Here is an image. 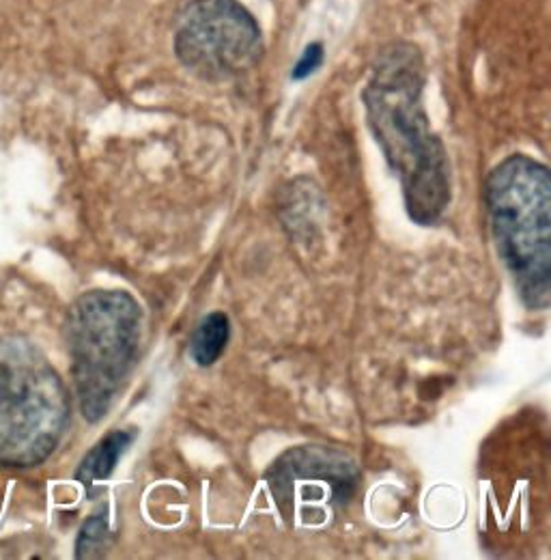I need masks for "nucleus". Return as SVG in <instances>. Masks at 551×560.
I'll use <instances>...</instances> for the list:
<instances>
[{"label": "nucleus", "mask_w": 551, "mask_h": 560, "mask_svg": "<svg viewBox=\"0 0 551 560\" xmlns=\"http://www.w3.org/2000/svg\"><path fill=\"white\" fill-rule=\"evenodd\" d=\"M422 93V55L413 44L397 42L377 55L362 102L371 132L401 182L408 215L429 226L448 210L453 179L446 147L431 130Z\"/></svg>", "instance_id": "obj_1"}, {"label": "nucleus", "mask_w": 551, "mask_h": 560, "mask_svg": "<svg viewBox=\"0 0 551 560\" xmlns=\"http://www.w3.org/2000/svg\"><path fill=\"white\" fill-rule=\"evenodd\" d=\"M484 210L495 250L530 311L551 304V175L539 160L513 153L484 179Z\"/></svg>", "instance_id": "obj_2"}, {"label": "nucleus", "mask_w": 551, "mask_h": 560, "mask_svg": "<svg viewBox=\"0 0 551 560\" xmlns=\"http://www.w3.org/2000/svg\"><path fill=\"white\" fill-rule=\"evenodd\" d=\"M66 337L80 412L99 422L137 366L142 308L121 289L86 291L69 308Z\"/></svg>", "instance_id": "obj_3"}, {"label": "nucleus", "mask_w": 551, "mask_h": 560, "mask_svg": "<svg viewBox=\"0 0 551 560\" xmlns=\"http://www.w3.org/2000/svg\"><path fill=\"white\" fill-rule=\"evenodd\" d=\"M68 424V390L48 358L24 339H0V466L44 464Z\"/></svg>", "instance_id": "obj_4"}, {"label": "nucleus", "mask_w": 551, "mask_h": 560, "mask_svg": "<svg viewBox=\"0 0 551 560\" xmlns=\"http://www.w3.org/2000/svg\"><path fill=\"white\" fill-rule=\"evenodd\" d=\"M355 459L337 446L304 444L284 451L266 472L276 511L291 528L326 526L360 488Z\"/></svg>", "instance_id": "obj_5"}, {"label": "nucleus", "mask_w": 551, "mask_h": 560, "mask_svg": "<svg viewBox=\"0 0 551 560\" xmlns=\"http://www.w3.org/2000/svg\"><path fill=\"white\" fill-rule=\"evenodd\" d=\"M175 55L197 78L226 82L261 61V26L237 0H192L175 31Z\"/></svg>", "instance_id": "obj_6"}, {"label": "nucleus", "mask_w": 551, "mask_h": 560, "mask_svg": "<svg viewBox=\"0 0 551 560\" xmlns=\"http://www.w3.org/2000/svg\"><path fill=\"white\" fill-rule=\"evenodd\" d=\"M134 438H137V431H128V429H117V431H110L108 435H104L84 455V459L75 472V479L86 490H91L93 483H97V481H106L115 472L119 459L132 446Z\"/></svg>", "instance_id": "obj_7"}, {"label": "nucleus", "mask_w": 551, "mask_h": 560, "mask_svg": "<svg viewBox=\"0 0 551 560\" xmlns=\"http://www.w3.org/2000/svg\"><path fill=\"white\" fill-rule=\"evenodd\" d=\"M231 339V322L224 313L215 311L206 315L192 339H190V355L199 366H211L220 360Z\"/></svg>", "instance_id": "obj_8"}, {"label": "nucleus", "mask_w": 551, "mask_h": 560, "mask_svg": "<svg viewBox=\"0 0 551 560\" xmlns=\"http://www.w3.org/2000/svg\"><path fill=\"white\" fill-rule=\"evenodd\" d=\"M108 546H110L108 515L95 513L80 528V535L75 541V557L78 559H97L108 550Z\"/></svg>", "instance_id": "obj_9"}, {"label": "nucleus", "mask_w": 551, "mask_h": 560, "mask_svg": "<svg viewBox=\"0 0 551 560\" xmlns=\"http://www.w3.org/2000/svg\"><path fill=\"white\" fill-rule=\"evenodd\" d=\"M321 63H324V48H321V44H310V46L304 50V55H302V59L297 61V66L293 68L291 78H293V80H304V78H308L310 73H315V71L319 70Z\"/></svg>", "instance_id": "obj_10"}]
</instances>
